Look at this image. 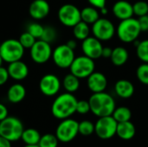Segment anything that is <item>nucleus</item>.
<instances>
[{"instance_id": "nucleus-23", "label": "nucleus", "mask_w": 148, "mask_h": 147, "mask_svg": "<svg viewBox=\"0 0 148 147\" xmlns=\"http://www.w3.org/2000/svg\"><path fill=\"white\" fill-rule=\"evenodd\" d=\"M81 18L82 21L85 22L86 23L93 24L100 18V13L96 8L93 6H88L81 10Z\"/></svg>"}, {"instance_id": "nucleus-38", "label": "nucleus", "mask_w": 148, "mask_h": 147, "mask_svg": "<svg viewBox=\"0 0 148 147\" xmlns=\"http://www.w3.org/2000/svg\"><path fill=\"white\" fill-rule=\"evenodd\" d=\"M141 31H148V14L138 18Z\"/></svg>"}, {"instance_id": "nucleus-33", "label": "nucleus", "mask_w": 148, "mask_h": 147, "mask_svg": "<svg viewBox=\"0 0 148 147\" xmlns=\"http://www.w3.org/2000/svg\"><path fill=\"white\" fill-rule=\"evenodd\" d=\"M19 42H20V43L22 44V46L24 48V49H30L33 45H34V43L36 42V41L37 40V39H36L32 35H30L29 32H27V31H25V32H23V33H22L21 35H20V36H19Z\"/></svg>"}, {"instance_id": "nucleus-32", "label": "nucleus", "mask_w": 148, "mask_h": 147, "mask_svg": "<svg viewBox=\"0 0 148 147\" xmlns=\"http://www.w3.org/2000/svg\"><path fill=\"white\" fill-rule=\"evenodd\" d=\"M43 29L44 26H42V24L38 23H31L27 26L26 31L29 32L30 35H32L36 39H40L42 32H43Z\"/></svg>"}, {"instance_id": "nucleus-6", "label": "nucleus", "mask_w": 148, "mask_h": 147, "mask_svg": "<svg viewBox=\"0 0 148 147\" xmlns=\"http://www.w3.org/2000/svg\"><path fill=\"white\" fill-rule=\"evenodd\" d=\"M94 61L95 60L86 55L75 57L69 67L70 73L79 79L88 78L92 73L95 72V64Z\"/></svg>"}, {"instance_id": "nucleus-36", "label": "nucleus", "mask_w": 148, "mask_h": 147, "mask_svg": "<svg viewBox=\"0 0 148 147\" xmlns=\"http://www.w3.org/2000/svg\"><path fill=\"white\" fill-rule=\"evenodd\" d=\"M90 104L88 101H78L76 105V113L80 114H86L90 112Z\"/></svg>"}, {"instance_id": "nucleus-40", "label": "nucleus", "mask_w": 148, "mask_h": 147, "mask_svg": "<svg viewBox=\"0 0 148 147\" xmlns=\"http://www.w3.org/2000/svg\"><path fill=\"white\" fill-rule=\"evenodd\" d=\"M9 115H8V109H7V107L3 104L0 103V121L4 120Z\"/></svg>"}, {"instance_id": "nucleus-29", "label": "nucleus", "mask_w": 148, "mask_h": 147, "mask_svg": "<svg viewBox=\"0 0 148 147\" xmlns=\"http://www.w3.org/2000/svg\"><path fill=\"white\" fill-rule=\"evenodd\" d=\"M58 142L59 140L56 134L47 133L41 136L38 145L40 147H57Z\"/></svg>"}, {"instance_id": "nucleus-39", "label": "nucleus", "mask_w": 148, "mask_h": 147, "mask_svg": "<svg viewBox=\"0 0 148 147\" xmlns=\"http://www.w3.org/2000/svg\"><path fill=\"white\" fill-rule=\"evenodd\" d=\"M88 1L91 4V6L96 8L97 10H101L106 7V3H107V0H88Z\"/></svg>"}, {"instance_id": "nucleus-37", "label": "nucleus", "mask_w": 148, "mask_h": 147, "mask_svg": "<svg viewBox=\"0 0 148 147\" xmlns=\"http://www.w3.org/2000/svg\"><path fill=\"white\" fill-rule=\"evenodd\" d=\"M10 78L8 69L5 68L4 67L1 66L0 67V87L4 85Z\"/></svg>"}, {"instance_id": "nucleus-8", "label": "nucleus", "mask_w": 148, "mask_h": 147, "mask_svg": "<svg viewBox=\"0 0 148 147\" xmlns=\"http://www.w3.org/2000/svg\"><path fill=\"white\" fill-rule=\"evenodd\" d=\"M118 122L112 115L100 117L95 124V133L101 139H109L116 135Z\"/></svg>"}, {"instance_id": "nucleus-14", "label": "nucleus", "mask_w": 148, "mask_h": 147, "mask_svg": "<svg viewBox=\"0 0 148 147\" xmlns=\"http://www.w3.org/2000/svg\"><path fill=\"white\" fill-rule=\"evenodd\" d=\"M99 39L93 36H88L82 42V49L84 55L95 60L101 57L103 46Z\"/></svg>"}, {"instance_id": "nucleus-31", "label": "nucleus", "mask_w": 148, "mask_h": 147, "mask_svg": "<svg viewBox=\"0 0 148 147\" xmlns=\"http://www.w3.org/2000/svg\"><path fill=\"white\" fill-rule=\"evenodd\" d=\"M56 36H57V32H56V29L52 27V26H45L44 29H43V32H42V35L41 36V40H43L49 43H51L53 42L56 39Z\"/></svg>"}, {"instance_id": "nucleus-43", "label": "nucleus", "mask_w": 148, "mask_h": 147, "mask_svg": "<svg viewBox=\"0 0 148 147\" xmlns=\"http://www.w3.org/2000/svg\"><path fill=\"white\" fill-rule=\"evenodd\" d=\"M66 44H67L70 49H74V50H75V49L77 47V42H76V41H75V40H69V41L67 42Z\"/></svg>"}, {"instance_id": "nucleus-3", "label": "nucleus", "mask_w": 148, "mask_h": 147, "mask_svg": "<svg viewBox=\"0 0 148 147\" xmlns=\"http://www.w3.org/2000/svg\"><path fill=\"white\" fill-rule=\"evenodd\" d=\"M140 32L139 21L134 17L121 20L116 29L117 36L123 42H134L137 40Z\"/></svg>"}, {"instance_id": "nucleus-44", "label": "nucleus", "mask_w": 148, "mask_h": 147, "mask_svg": "<svg viewBox=\"0 0 148 147\" xmlns=\"http://www.w3.org/2000/svg\"><path fill=\"white\" fill-rule=\"evenodd\" d=\"M100 12H101L102 15H105V14H107V13H108V10H107V8H106V7H104V8H102V9H101V10H100Z\"/></svg>"}, {"instance_id": "nucleus-13", "label": "nucleus", "mask_w": 148, "mask_h": 147, "mask_svg": "<svg viewBox=\"0 0 148 147\" xmlns=\"http://www.w3.org/2000/svg\"><path fill=\"white\" fill-rule=\"evenodd\" d=\"M60 79L53 74L43 75L39 81V89L45 96H55L58 94L61 88Z\"/></svg>"}, {"instance_id": "nucleus-12", "label": "nucleus", "mask_w": 148, "mask_h": 147, "mask_svg": "<svg viewBox=\"0 0 148 147\" xmlns=\"http://www.w3.org/2000/svg\"><path fill=\"white\" fill-rule=\"evenodd\" d=\"M92 25L93 36L100 41L110 40L116 31L114 23L107 18H99Z\"/></svg>"}, {"instance_id": "nucleus-11", "label": "nucleus", "mask_w": 148, "mask_h": 147, "mask_svg": "<svg viewBox=\"0 0 148 147\" xmlns=\"http://www.w3.org/2000/svg\"><path fill=\"white\" fill-rule=\"evenodd\" d=\"M51 58L58 68H68L72 64L75 55L74 49H70L67 44H61L53 50Z\"/></svg>"}, {"instance_id": "nucleus-41", "label": "nucleus", "mask_w": 148, "mask_h": 147, "mask_svg": "<svg viewBox=\"0 0 148 147\" xmlns=\"http://www.w3.org/2000/svg\"><path fill=\"white\" fill-rule=\"evenodd\" d=\"M112 52H113V49H111L109 47H103L102 53H101V57H103V58H110L111 55H112Z\"/></svg>"}, {"instance_id": "nucleus-30", "label": "nucleus", "mask_w": 148, "mask_h": 147, "mask_svg": "<svg viewBox=\"0 0 148 147\" xmlns=\"http://www.w3.org/2000/svg\"><path fill=\"white\" fill-rule=\"evenodd\" d=\"M95 133V124L90 120H82L79 123V133L82 136H90Z\"/></svg>"}, {"instance_id": "nucleus-5", "label": "nucleus", "mask_w": 148, "mask_h": 147, "mask_svg": "<svg viewBox=\"0 0 148 147\" xmlns=\"http://www.w3.org/2000/svg\"><path fill=\"white\" fill-rule=\"evenodd\" d=\"M24 50L25 49L16 39H7L0 45V55L3 61L7 63L21 60L24 55Z\"/></svg>"}, {"instance_id": "nucleus-47", "label": "nucleus", "mask_w": 148, "mask_h": 147, "mask_svg": "<svg viewBox=\"0 0 148 147\" xmlns=\"http://www.w3.org/2000/svg\"><path fill=\"white\" fill-rule=\"evenodd\" d=\"M0 45H1V42H0Z\"/></svg>"}, {"instance_id": "nucleus-10", "label": "nucleus", "mask_w": 148, "mask_h": 147, "mask_svg": "<svg viewBox=\"0 0 148 147\" xmlns=\"http://www.w3.org/2000/svg\"><path fill=\"white\" fill-rule=\"evenodd\" d=\"M52 49L50 43L38 39L29 49V55L32 61L37 64L46 63L52 57Z\"/></svg>"}, {"instance_id": "nucleus-42", "label": "nucleus", "mask_w": 148, "mask_h": 147, "mask_svg": "<svg viewBox=\"0 0 148 147\" xmlns=\"http://www.w3.org/2000/svg\"><path fill=\"white\" fill-rule=\"evenodd\" d=\"M0 147H11V142L7 139L0 136Z\"/></svg>"}, {"instance_id": "nucleus-4", "label": "nucleus", "mask_w": 148, "mask_h": 147, "mask_svg": "<svg viewBox=\"0 0 148 147\" xmlns=\"http://www.w3.org/2000/svg\"><path fill=\"white\" fill-rule=\"evenodd\" d=\"M23 130L22 121L16 117L8 116L0 121V136L7 139L10 142L20 139Z\"/></svg>"}, {"instance_id": "nucleus-17", "label": "nucleus", "mask_w": 148, "mask_h": 147, "mask_svg": "<svg viewBox=\"0 0 148 147\" xmlns=\"http://www.w3.org/2000/svg\"><path fill=\"white\" fill-rule=\"evenodd\" d=\"M87 79L88 87L93 94L104 92L106 90L108 86V80L102 73L94 72Z\"/></svg>"}, {"instance_id": "nucleus-16", "label": "nucleus", "mask_w": 148, "mask_h": 147, "mask_svg": "<svg viewBox=\"0 0 148 147\" xmlns=\"http://www.w3.org/2000/svg\"><path fill=\"white\" fill-rule=\"evenodd\" d=\"M7 69L10 78L15 81H23L29 75V67L21 60L9 63Z\"/></svg>"}, {"instance_id": "nucleus-9", "label": "nucleus", "mask_w": 148, "mask_h": 147, "mask_svg": "<svg viewBox=\"0 0 148 147\" xmlns=\"http://www.w3.org/2000/svg\"><path fill=\"white\" fill-rule=\"evenodd\" d=\"M58 19L62 24L67 27H74L76 23L82 21L81 10L75 5L66 3L58 10Z\"/></svg>"}, {"instance_id": "nucleus-19", "label": "nucleus", "mask_w": 148, "mask_h": 147, "mask_svg": "<svg viewBox=\"0 0 148 147\" xmlns=\"http://www.w3.org/2000/svg\"><path fill=\"white\" fill-rule=\"evenodd\" d=\"M136 133L135 126L129 120L125 122H120L117 125L116 135L123 140L132 139Z\"/></svg>"}, {"instance_id": "nucleus-22", "label": "nucleus", "mask_w": 148, "mask_h": 147, "mask_svg": "<svg viewBox=\"0 0 148 147\" xmlns=\"http://www.w3.org/2000/svg\"><path fill=\"white\" fill-rule=\"evenodd\" d=\"M128 57H129V54L127 50L124 47L119 46V47L113 49V52H112V55L110 59L114 65L120 67V66L124 65L127 62Z\"/></svg>"}, {"instance_id": "nucleus-34", "label": "nucleus", "mask_w": 148, "mask_h": 147, "mask_svg": "<svg viewBox=\"0 0 148 147\" xmlns=\"http://www.w3.org/2000/svg\"><path fill=\"white\" fill-rule=\"evenodd\" d=\"M138 80L144 85H148V63L144 62L140 65L136 71Z\"/></svg>"}, {"instance_id": "nucleus-46", "label": "nucleus", "mask_w": 148, "mask_h": 147, "mask_svg": "<svg viewBox=\"0 0 148 147\" xmlns=\"http://www.w3.org/2000/svg\"><path fill=\"white\" fill-rule=\"evenodd\" d=\"M3 59H2V57H1V55H0V67L2 66V64H3Z\"/></svg>"}, {"instance_id": "nucleus-45", "label": "nucleus", "mask_w": 148, "mask_h": 147, "mask_svg": "<svg viewBox=\"0 0 148 147\" xmlns=\"http://www.w3.org/2000/svg\"><path fill=\"white\" fill-rule=\"evenodd\" d=\"M24 147H40V146H39V145L37 144V145H25V146Z\"/></svg>"}, {"instance_id": "nucleus-35", "label": "nucleus", "mask_w": 148, "mask_h": 147, "mask_svg": "<svg viewBox=\"0 0 148 147\" xmlns=\"http://www.w3.org/2000/svg\"><path fill=\"white\" fill-rule=\"evenodd\" d=\"M134 15L137 16H142L148 14V3L145 1H138L133 4Z\"/></svg>"}, {"instance_id": "nucleus-2", "label": "nucleus", "mask_w": 148, "mask_h": 147, "mask_svg": "<svg viewBox=\"0 0 148 147\" xmlns=\"http://www.w3.org/2000/svg\"><path fill=\"white\" fill-rule=\"evenodd\" d=\"M88 101L91 112L98 118L112 115L116 107L114 98L105 91L94 93Z\"/></svg>"}, {"instance_id": "nucleus-1", "label": "nucleus", "mask_w": 148, "mask_h": 147, "mask_svg": "<svg viewBox=\"0 0 148 147\" xmlns=\"http://www.w3.org/2000/svg\"><path fill=\"white\" fill-rule=\"evenodd\" d=\"M77 99L71 93H63L58 95L52 103L51 113L53 116L58 120L70 118L76 113Z\"/></svg>"}, {"instance_id": "nucleus-24", "label": "nucleus", "mask_w": 148, "mask_h": 147, "mask_svg": "<svg viewBox=\"0 0 148 147\" xmlns=\"http://www.w3.org/2000/svg\"><path fill=\"white\" fill-rule=\"evenodd\" d=\"M62 86L66 92L74 94L80 88V79L73 74H68L62 80Z\"/></svg>"}, {"instance_id": "nucleus-15", "label": "nucleus", "mask_w": 148, "mask_h": 147, "mask_svg": "<svg viewBox=\"0 0 148 147\" xmlns=\"http://www.w3.org/2000/svg\"><path fill=\"white\" fill-rule=\"evenodd\" d=\"M50 6L46 0H34L29 7V16L35 20H42L48 16Z\"/></svg>"}, {"instance_id": "nucleus-27", "label": "nucleus", "mask_w": 148, "mask_h": 147, "mask_svg": "<svg viewBox=\"0 0 148 147\" xmlns=\"http://www.w3.org/2000/svg\"><path fill=\"white\" fill-rule=\"evenodd\" d=\"M112 116L118 123L129 121L132 118V112L127 107H115Z\"/></svg>"}, {"instance_id": "nucleus-18", "label": "nucleus", "mask_w": 148, "mask_h": 147, "mask_svg": "<svg viewBox=\"0 0 148 147\" xmlns=\"http://www.w3.org/2000/svg\"><path fill=\"white\" fill-rule=\"evenodd\" d=\"M113 12L114 15L121 21L133 17L134 16L133 4H131L129 2L125 0L117 1L113 6Z\"/></svg>"}, {"instance_id": "nucleus-28", "label": "nucleus", "mask_w": 148, "mask_h": 147, "mask_svg": "<svg viewBox=\"0 0 148 147\" xmlns=\"http://www.w3.org/2000/svg\"><path fill=\"white\" fill-rule=\"evenodd\" d=\"M136 54L140 61L148 63V39L139 42L136 46Z\"/></svg>"}, {"instance_id": "nucleus-26", "label": "nucleus", "mask_w": 148, "mask_h": 147, "mask_svg": "<svg viewBox=\"0 0 148 147\" xmlns=\"http://www.w3.org/2000/svg\"><path fill=\"white\" fill-rule=\"evenodd\" d=\"M88 25L89 24L86 23L83 21H80L78 23H76L73 27L74 36L77 40H81V41H83L84 39L88 37L89 36V33H90V29H89V26Z\"/></svg>"}, {"instance_id": "nucleus-21", "label": "nucleus", "mask_w": 148, "mask_h": 147, "mask_svg": "<svg viewBox=\"0 0 148 147\" xmlns=\"http://www.w3.org/2000/svg\"><path fill=\"white\" fill-rule=\"evenodd\" d=\"M26 96L25 88L19 83L11 85L7 91V98L10 103L16 104L21 102Z\"/></svg>"}, {"instance_id": "nucleus-20", "label": "nucleus", "mask_w": 148, "mask_h": 147, "mask_svg": "<svg viewBox=\"0 0 148 147\" xmlns=\"http://www.w3.org/2000/svg\"><path fill=\"white\" fill-rule=\"evenodd\" d=\"M116 94L122 99H128L134 94V86L127 80H119L114 85Z\"/></svg>"}, {"instance_id": "nucleus-25", "label": "nucleus", "mask_w": 148, "mask_h": 147, "mask_svg": "<svg viewBox=\"0 0 148 147\" xmlns=\"http://www.w3.org/2000/svg\"><path fill=\"white\" fill-rule=\"evenodd\" d=\"M40 133L34 128L24 129L21 137V139L24 142L25 145H37L40 141Z\"/></svg>"}, {"instance_id": "nucleus-7", "label": "nucleus", "mask_w": 148, "mask_h": 147, "mask_svg": "<svg viewBox=\"0 0 148 147\" xmlns=\"http://www.w3.org/2000/svg\"><path fill=\"white\" fill-rule=\"evenodd\" d=\"M79 133V122L68 118L62 120V122L58 125L56 136L58 140L62 143H69L72 141Z\"/></svg>"}]
</instances>
